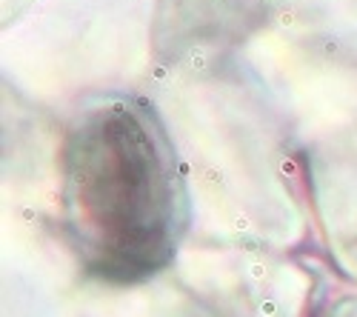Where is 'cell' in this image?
Returning a JSON list of instances; mask_svg holds the SVG:
<instances>
[{
  "label": "cell",
  "mask_w": 357,
  "mask_h": 317,
  "mask_svg": "<svg viewBox=\"0 0 357 317\" xmlns=\"http://www.w3.org/2000/svg\"><path fill=\"white\" fill-rule=\"evenodd\" d=\"M63 223L89 275L152 277L186 232V186L152 106L109 98L89 106L63 143Z\"/></svg>",
  "instance_id": "6da1fadb"
}]
</instances>
